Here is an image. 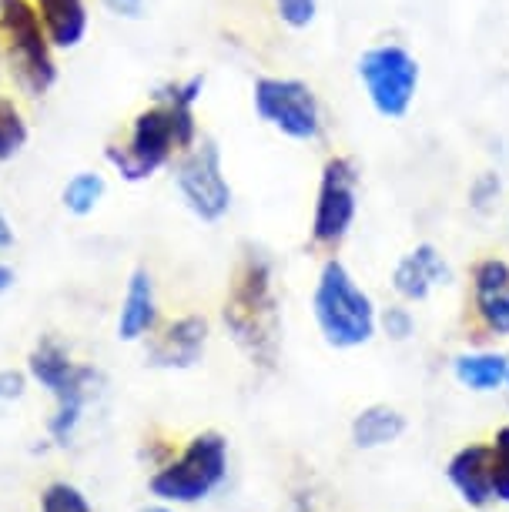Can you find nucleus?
I'll return each mask as SVG.
<instances>
[{
    "label": "nucleus",
    "mask_w": 509,
    "mask_h": 512,
    "mask_svg": "<svg viewBox=\"0 0 509 512\" xmlns=\"http://www.w3.org/2000/svg\"><path fill=\"white\" fill-rule=\"evenodd\" d=\"M222 325L255 369H275L282 355V298L275 288V258L255 241L238 248L222 302Z\"/></svg>",
    "instance_id": "1"
},
{
    "label": "nucleus",
    "mask_w": 509,
    "mask_h": 512,
    "mask_svg": "<svg viewBox=\"0 0 509 512\" xmlns=\"http://www.w3.org/2000/svg\"><path fill=\"white\" fill-rule=\"evenodd\" d=\"M201 128L195 108H171V104L151 101L128 121L121 141L104 144L108 168L128 185H144L175 164L181 151L198 144Z\"/></svg>",
    "instance_id": "2"
},
{
    "label": "nucleus",
    "mask_w": 509,
    "mask_h": 512,
    "mask_svg": "<svg viewBox=\"0 0 509 512\" xmlns=\"http://www.w3.org/2000/svg\"><path fill=\"white\" fill-rule=\"evenodd\" d=\"M27 375L54 399V415L47 419V439L67 449L78 436L91 395L104 382L101 369L78 362L57 335H41L27 352Z\"/></svg>",
    "instance_id": "3"
},
{
    "label": "nucleus",
    "mask_w": 509,
    "mask_h": 512,
    "mask_svg": "<svg viewBox=\"0 0 509 512\" xmlns=\"http://www.w3.org/2000/svg\"><path fill=\"white\" fill-rule=\"evenodd\" d=\"M0 44H4V71L24 98H44L54 91L61 67L57 47L31 0H0Z\"/></svg>",
    "instance_id": "4"
},
{
    "label": "nucleus",
    "mask_w": 509,
    "mask_h": 512,
    "mask_svg": "<svg viewBox=\"0 0 509 512\" xmlns=\"http://www.w3.org/2000/svg\"><path fill=\"white\" fill-rule=\"evenodd\" d=\"M312 315L325 345H332L339 352L369 345L379 328V312L372 295L355 282L352 272L335 255L325 258L319 278H315Z\"/></svg>",
    "instance_id": "5"
},
{
    "label": "nucleus",
    "mask_w": 509,
    "mask_h": 512,
    "mask_svg": "<svg viewBox=\"0 0 509 512\" xmlns=\"http://www.w3.org/2000/svg\"><path fill=\"white\" fill-rule=\"evenodd\" d=\"M228 479V439L222 432L205 429L185 442L175 459L161 462L151 472L148 492L168 506H195L205 502Z\"/></svg>",
    "instance_id": "6"
},
{
    "label": "nucleus",
    "mask_w": 509,
    "mask_h": 512,
    "mask_svg": "<svg viewBox=\"0 0 509 512\" xmlns=\"http://www.w3.org/2000/svg\"><path fill=\"white\" fill-rule=\"evenodd\" d=\"M255 118L268 124L275 134L288 141L315 144L325 134V111L319 94L302 77L262 74L252 84Z\"/></svg>",
    "instance_id": "7"
},
{
    "label": "nucleus",
    "mask_w": 509,
    "mask_h": 512,
    "mask_svg": "<svg viewBox=\"0 0 509 512\" xmlns=\"http://www.w3.org/2000/svg\"><path fill=\"white\" fill-rule=\"evenodd\" d=\"M171 181H175L178 198L195 215L201 225H218L232 211V185H228L222 148L215 138L201 134L198 144L181 151L171 164Z\"/></svg>",
    "instance_id": "8"
},
{
    "label": "nucleus",
    "mask_w": 509,
    "mask_h": 512,
    "mask_svg": "<svg viewBox=\"0 0 509 512\" xmlns=\"http://www.w3.org/2000/svg\"><path fill=\"white\" fill-rule=\"evenodd\" d=\"M355 218H359V164L349 154H329L319 171V191L312 205V245L335 255L349 238Z\"/></svg>",
    "instance_id": "9"
},
{
    "label": "nucleus",
    "mask_w": 509,
    "mask_h": 512,
    "mask_svg": "<svg viewBox=\"0 0 509 512\" xmlns=\"http://www.w3.org/2000/svg\"><path fill=\"white\" fill-rule=\"evenodd\" d=\"M372 111L386 121H402L419 94V61L402 44H376L355 64Z\"/></svg>",
    "instance_id": "10"
},
{
    "label": "nucleus",
    "mask_w": 509,
    "mask_h": 512,
    "mask_svg": "<svg viewBox=\"0 0 509 512\" xmlns=\"http://www.w3.org/2000/svg\"><path fill=\"white\" fill-rule=\"evenodd\" d=\"M211 325L205 315L188 312L158 325L155 335L144 342V362L161 372H188L205 359Z\"/></svg>",
    "instance_id": "11"
},
{
    "label": "nucleus",
    "mask_w": 509,
    "mask_h": 512,
    "mask_svg": "<svg viewBox=\"0 0 509 512\" xmlns=\"http://www.w3.org/2000/svg\"><path fill=\"white\" fill-rule=\"evenodd\" d=\"M158 325H161V305H158L155 275H151V268L138 265V268H131L128 282H124L114 335H118V342L124 345H138V342H148Z\"/></svg>",
    "instance_id": "12"
},
{
    "label": "nucleus",
    "mask_w": 509,
    "mask_h": 512,
    "mask_svg": "<svg viewBox=\"0 0 509 512\" xmlns=\"http://www.w3.org/2000/svg\"><path fill=\"white\" fill-rule=\"evenodd\" d=\"M473 305L486 332L509 335V262L483 258L473 268Z\"/></svg>",
    "instance_id": "13"
},
{
    "label": "nucleus",
    "mask_w": 509,
    "mask_h": 512,
    "mask_svg": "<svg viewBox=\"0 0 509 512\" xmlns=\"http://www.w3.org/2000/svg\"><path fill=\"white\" fill-rule=\"evenodd\" d=\"M449 278H453V272H449L446 258L439 255V248L422 241V245H416L399 258L396 272H392V288L406 302H426L432 288L446 285Z\"/></svg>",
    "instance_id": "14"
},
{
    "label": "nucleus",
    "mask_w": 509,
    "mask_h": 512,
    "mask_svg": "<svg viewBox=\"0 0 509 512\" xmlns=\"http://www.w3.org/2000/svg\"><path fill=\"white\" fill-rule=\"evenodd\" d=\"M449 486L459 499L473 509H486L496 499L493 492V449L489 446H463L446 466Z\"/></svg>",
    "instance_id": "15"
},
{
    "label": "nucleus",
    "mask_w": 509,
    "mask_h": 512,
    "mask_svg": "<svg viewBox=\"0 0 509 512\" xmlns=\"http://www.w3.org/2000/svg\"><path fill=\"white\" fill-rule=\"evenodd\" d=\"M41 14V21L51 34V44L57 51H78L88 41L91 31V11L88 0H31Z\"/></svg>",
    "instance_id": "16"
},
{
    "label": "nucleus",
    "mask_w": 509,
    "mask_h": 512,
    "mask_svg": "<svg viewBox=\"0 0 509 512\" xmlns=\"http://www.w3.org/2000/svg\"><path fill=\"white\" fill-rule=\"evenodd\" d=\"M402 432H406V415L399 409H392V405H382V402L366 405L349 425L352 446L362 452L392 446L396 439H402Z\"/></svg>",
    "instance_id": "17"
},
{
    "label": "nucleus",
    "mask_w": 509,
    "mask_h": 512,
    "mask_svg": "<svg viewBox=\"0 0 509 512\" xmlns=\"http://www.w3.org/2000/svg\"><path fill=\"white\" fill-rule=\"evenodd\" d=\"M456 382L469 392H496L506 389L509 355L503 352H463L453 359Z\"/></svg>",
    "instance_id": "18"
},
{
    "label": "nucleus",
    "mask_w": 509,
    "mask_h": 512,
    "mask_svg": "<svg viewBox=\"0 0 509 512\" xmlns=\"http://www.w3.org/2000/svg\"><path fill=\"white\" fill-rule=\"evenodd\" d=\"M108 198V178L94 168L74 171L61 188V208L74 218H88L101 208V201Z\"/></svg>",
    "instance_id": "19"
},
{
    "label": "nucleus",
    "mask_w": 509,
    "mask_h": 512,
    "mask_svg": "<svg viewBox=\"0 0 509 512\" xmlns=\"http://www.w3.org/2000/svg\"><path fill=\"white\" fill-rule=\"evenodd\" d=\"M27 141H31V124H27V114L21 111L17 98L0 91V164L21 158Z\"/></svg>",
    "instance_id": "20"
},
{
    "label": "nucleus",
    "mask_w": 509,
    "mask_h": 512,
    "mask_svg": "<svg viewBox=\"0 0 509 512\" xmlns=\"http://www.w3.org/2000/svg\"><path fill=\"white\" fill-rule=\"evenodd\" d=\"M201 94H205V74H185V77H171V81L158 84L151 91V101L171 104V108H198Z\"/></svg>",
    "instance_id": "21"
},
{
    "label": "nucleus",
    "mask_w": 509,
    "mask_h": 512,
    "mask_svg": "<svg viewBox=\"0 0 509 512\" xmlns=\"http://www.w3.org/2000/svg\"><path fill=\"white\" fill-rule=\"evenodd\" d=\"M41 512H94L91 499L74 482H47L41 492Z\"/></svg>",
    "instance_id": "22"
},
{
    "label": "nucleus",
    "mask_w": 509,
    "mask_h": 512,
    "mask_svg": "<svg viewBox=\"0 0 509 512\" xmlns=\"http://www.w3.org/2000/svg\"><path fill=\"white\" fill-rule=\"evenodd\" d=\"M275 17L288 31H309L319 17V0H275Z\"/></svg>",
    "instance_id": "23"
},
{
    "label": "nucleus",
    "mask_w": 509,
    "mask_h": 512,
    "mask_svg": "<svg viewBox=\"0 0 509 512\" xmlns=\"http://www.w3.org/2000/svg\"><path fill=\"white\" fill-rule=\"evenodd\" d=\"M489 449H493V492L499 502H509V425L496 432Z\"/></svg>",
    "instance_id": "24"
},
{
    "label": "nucleus",
    "mask_w": 509,
    "mask_h": 512,
    "mask_svg": "<svg viewBox=\"0 0 509 512\" xmlns=\"http://www.w3.org/2000/svg\"><path fill=\"white\" fill-rule=\"evenodd\" d=\"M379 325L392 342H406V338L416 332V318H412L409 308H402V305H389L386 312L379 315Z\"/></svg>",
    "instance_id": "25"
},
{
    "label": "nucleus",
    "mask_w": 509,
    "mask_h": 512,
    "mask_svg": "<svg viewBox=\"0 0 509 512\" xmlns=\"http://www.w3.org/2000/svg\"><path fill=\"white\" fill-rule=\"evenodd\" d=\"M27 385H31V375H27V369H0V405L21 402Z\"/></svg>",
    "instance_id": "26"
},
{
    "label": "nucleus",
    "mask_w": 509,
    "mask_h": 512,
    "mask_svg": "<svg viewBox=\"0 0 509 512\" xmlns=\"http://www.w3.org/2000/svg\"><path fill=\"white\" fill-rule=\"evenodd\" d=\"M98 4L118 21H144L148 14V0H98Z\"/></svg>",
    "instance_id": "27"
},
{
    "label": "nucleus",
    "mask_w": 509,
    "mask_h": 512,
    "mask_svg": "<svg viewBox=\"0 0 509 512\" xmlns=\"http://www.w3.org/2000/svg\"><path fill=\"white\" fill-rule=\"evenodd\" d=\"M496 198H499V178L486 171V175H479L476 185L469 188V201H473L476 208H486L489 201H496Z\"/></svg>",
    "instance_id": "28"
},
{
    "label": "nucleus",
    "mask_w": 509,
    "mask_h": 512,
    "mask_svg": "<svg viewBox=\"0 0 509 512\" xmlns=\"http://www.w3.org/2000/svg\"><path fill=\"white\" fill-rule=\"evenodd\" d=\"M292 512H329V502H325V496H319L315 489H295L292 496Z\"/></svg>",
    "instance_id": "29"
},
{
    "label": "nucleus",
    "mask_w": 509,
    "mask_h": 512,
    "mask_svg": "<svg viewBox=\"0 0 509 512\" xmlns=\"http://www.w3.org/2000/svg\"><path fill=\"white\" fill-rule=\"evenodd\" d=\"M14 248V221L7 218V211L0 208V255Z\"/></svg>",
    "instance_id": "30"
},
{
    "label": "nucleus",
    "mask_w": 509,
    "mask_h": 512,
    "mask_svg": "<svg viewBox=\"0 0 509 512\" xmlns=\"http://www.w3.org/2000/svg\"><path fill=\"white\" fill-rule=\"evenodd\" d=\"M17 285V272L7 262H0V295H7Z\"/></svg>",
    "instance_id": "31"
},
{
    "label": "nucleus",
    "mask_w": 509,
    "mask_h": 512,
    "mask_svg": "<svg viewBox=\"0 0 509 512\" xmlns=\"http://www.w3.org/2000/svg\"><path fill=\"white\" fill-rule=\"evenodd\" d=\"M141 512H175V509H171L168 502H158V506H144Z\"/></svg>",
    "instance_id": "32"
},
{
    "label": "nucleus",
    "mask_w": 509,
    "mask_h": 512,
    "mask_svg": "<svg viewBox=\"0 0 509 512\" xmlns=\"http://www.w3.org/2000/svg\"><path fill=\"white\" fill-rule=\"evenodd\" d=\"M7 77V71H4V44H0V81Z\"/></svg>",
    "instance_id": "33"
},
{
    "label": "nucleus",
    "mask_w": 509,
    "mask_h": 512,
    "mask_svg": "<svg viewBox=\"0 0 509 512\" xmlns=\"http://www.w3.org/2000/svg\"><path fill=\"white\" fill-rule=\"evenodd\" d=\"M506 389H509V379H506Z\"/></svg>",
    "instance_id": "34"
}]
</instances>
